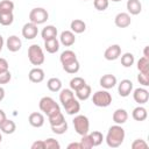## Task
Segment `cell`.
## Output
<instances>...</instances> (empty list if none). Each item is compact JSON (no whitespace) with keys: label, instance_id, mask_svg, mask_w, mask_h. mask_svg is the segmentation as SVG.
<instances>
[{"label":"cell","instance_id":"52a82bcc","mask_svg":"<svg viewBox=\"0 0 149 149\" xmlns=\"http://www.w3.org/2000/svg\"><path fill=\"white\" fill-rule=\"evenodd\" d=\"M38 34V28L37 24L33 22H27L22 27V36L26 40H34Z\"/></svg>","mask_w":149,"mask_h":149},{"label":"cell","instance_id":"8fae6325","mask_svg":"<svg viewBox=\"0 0 149 149\" xmlns=\"http://www.w3.org/2000/svg\"><path fill=\"white\" fill-rule=\"evenodd\" d=\"M99 84L102 88L105 90H109V88H113L116 84H118V80H116V77L114 74H111V73H107V74H104L100 80H99Z\"/></svg>","mask_w":149,"mask_h":149},{"label":"cell","instance_id":"836d02e7","mask_svg":"<svg viewBox=\"0 0 149 149\" xmlns=\"http://www.w3.org/2000/svg\"><path fill=\"white\" fill-rule=\"evenodd\" d=\"M50 127H51L52 133H55L57 135H62V134H64L68 130V122L64 120L63 122L57 123V125H54V126H50Z\"/></svg>","mask_w":149,"mask_h":149},{"label":"cell","instance_id":"d4e9b609","mask_svg":"<svg viewBox=\"0 0 149 149\" xmlns=\"http://www.w3.org/2000/svg\"><path fill=\"white\" fill-rule=\"evenodd\" d=\"M44 49L47 50V52L49 54H55L59 50V41L55 37V38H50L44 41Z\"/></svg>","mask_w":149,"mask_h":149},{"label":"cell","instance_id":"5b68a950","mask_svg":"<svg viewBox=\"0 0 149 149\" xmlns=\"http://www.w3.org/2000/svg\"><path fill=\"white\" fill-rule=\"evenodd\" d=\"M92 102L97 107H107L112 102V95L107 90H100L93 93Z\"/></svg>","mask_w":149,"mask_h":149},{"label":"cell","instance_id":"5bb4252c","mask_svg":"<svg viewBox=\"0 0 149 149\" xmlns=\"http://www.w3.org/2000/svg\"><path fill=\"white\" fill-rule=\"evenodd\" d=\"M44 121H45L44 115H43L42 113H40V112H33V113H30L29 116H28V122H29V125L33 126V127H35V128L42 127V126L44 125Z\"/></svg>","mask_w":149,"mask_h":149},{"label":"cell","instance_id":"74e56055","mask_svg":"<svg viewBox=\"0 0 149 149\" xmlns=\"http://www.w3.org/2000/svg\"><path fill=\"white\" fill-rule=\"evenodd\" d=\"M108 5H109V0H94L93 1L94 8L97 10H99V12L106 10L108 8Z\"/></svg>","mask_w":149,"mask_h":149},{"label":"cell","instance_id":"f5cc1de1","mask_svg":"<svg viewBox=\"0 0 149 149\" xmlns=\"http://www.w3.org/2000/svg\"><path fill=\"white\" fill-rule=\"evenodd\" d=\"M1 141H2V135H1V133H0V143H1Z\"/></svg>","mask_w":149,"mask_h":149},{"label":"cell","instance_id":"7a4b0ae2","mask_svg":"<svg viewBox=\"0 0 149 149\" xmlns=\"http://www.w3.org/2000/svg\"><path fill=\"white\" fill-rule=\"evenodd\" d=\"M28 59L33 65H42L45 61L44 52L38 44H31L28 48Z\"/></svg>","mask_w":149,"mask_h":149},{"label":"cell","instance_id":"f6af8a7d","mask_svg":"<svg viewBox=\"0 0 149 149\" xmlns=\"http://www.w3.org/2000/svg\"><path fill=\"white\" fill-rule=\"evenodd\" d=\"M31 149H45V146H44V141H35L33 144H31Z\"/></svg>","mask_w":149,"mask_h":149},{"label":"cell","instance_id":"ba28073f","mask_svg":"<svg viewBox=\"0 0 149 149\" xmlns=\"http://www.w3.org/2000/svg\"><path fill=\"white\" fill-rule=\"evenodd\" d=\"M121 56V47L119 44H112L109 45L105 52H104V57L107 61H115Z\"/></svg>","mask_w":149,"mask_h":149},{"label":"cell","instance_id":"4fadbf2b","mask_svg":"<svg viewBox=\"0 0 149 149\" xmlns=\"http://www.w3.org/2000/svg\"><path fill=\"white\" fill-rule=\"evenodd\" d=\"M6 47H7V49H8L10 52H16V51H19V50L21 49V47H22V41L20 40L19 36L12 35V36H9V37L7 38V41H6Z\"/></svg>","mask_w":149,"mask_h":149},{"label":"cell","instance_id":"d6a6232c","mask_svg":"<svg viewBox=\"0 0 149 149\" xmlns=\"http://www.w3.org/2000/svg\"><path fill=\"white\" fill-rule=\"evenodd\" d=\"M79 68H80V64H79L78 59L74 61V62H72V63H69L66 65H63V70L65 72H68V73H71V74L77 73L79 71Z\"/></svg>","mask_w":149,"mask_h":149},{"label":"cell","instance_id":"bcb514c9","mask_svg":"<svg viewBox=\"0 0 149 149\" xmlns=\"http://www.w3.org/2000/svg\"><path fill=\"white\" fill-rule=\"evenodd\" d=\"M68 149H83L80 142H72L68 146Z\"/></svg>","mask_w":149,"mask_h":149},{"label":"cell","instance_id":"9c48e42d","mask_svg":"<svg viewBox=\"0 0 149 149\" xmlns=\"http://www.w3.org/2000/svg\"><path fill=\"white\" fill-rule=\"evenodd\" d=\"M133 91V81L129 79H122L119 84H118V93L120 94V97H128Z\"/></svg>","mask_w":149,"mask_h":149},{"label":"cell","instance_id":"cb8c5ba5","mask_svg":"<svg viewBox=\"0 0 149 149\" xmlns=\"http://www.w3.org/2000/svg\"><path fill=\"white\" fill-rule=\"evenodd\" d=\"M132 116L135 121H144L148 118V112L143 106H137L133 109Z\"/></svg>","mask_w":149,"mask_h":149},{"label":"cell","instance_id":"7402d4cb","mask_svg":"<svg viewBox=\"0 0 149 149\" xmlns=\"http://www.w3.org/2000/svg\"><path fill=\"white\" fill-rule=\"evenodd\" d=\"M70 28H71V31L74 33V34H81L86 30V23L80 20V19H74L71 21L70 23Z\"/></svg>","mask_w":149,"mask_h":149},{"label":"cell","instance_id":"2e32d148","mask_svg":"<svg viewBox=\"0 0 149 149\" xmlns=\"http://www.w3.org/2000/svg\"><path fill=\"white\" fill-rule=\"evenodd\" d=\"M63 107H64L66 114H69V115H74V114H77V113L80 111V102H79L78 99L73 98V99H71L69 102H66Z\"/></svg>","mask_w":149,"mask_h":149},{"label":"cell","instance_id":"44dd1931","mask_svg":"<svg viewBox=\"0 0 149 149\" xmlns=\"http://www.w3.org/2000/svg\"><path fill=\"white\" fill-rule=\"evenodd\" d=\"M57 33H58V31H57V28H56L55 26H52V24H49V26H45V27L42 29L41 36H42V38H43L44 41H47V40L57 37Z\"/></svg>","mask_w":149,"mask_h":149},{"label":"cell","instance_id":"c3c4849f","mask_svg":"<svg viewBox=\"0 0 149 149\" xmlns=\"http://www.w3.org/2000/svg\"><path fill=\"white\" fill-rule=\"evenodd\" d=\"M3 98H5V90L0 86V101H2Z\"/></svg>","mask_w":149,"mask_h":149},{"label":"cell","instance_id":"e0dca14e","mask_svg":"<svg viewBox=\"0 0 149 149\" xmlns=\"http://www.w3.org/2000/svg\"><path fill=\"white\" fill-rule=\"evenodd\" d=\"M28 77H29V80L31 81V83H41V81H43L44 80V77H45V74H44V71L41 69V68H34V69H31L30 71H29V74H28Z\"/></svg>","mask_w":149,"mask_h":149},{"label":"cell","instance_id":"ab89813d","mask_svg":"<svg viewBox=\"0 0 149 149\" xmlns=\"http://www.w3.org/2000/svg\"><path fill=\"white\" fill-rule=\"evenodd\" d=\"M80 144H81L83 149H91V148H93V144H92V141H91V137H90L88 133L81 136Z\"/></svg>","mask_w":149,"mask_h":149},{"label":"cell","instance_id":"6da1fadb","mask_svg":"<svg viewBox=\"0 0 149 149\" xmlns=\"http://www.w3.org/2000/svg\"><path fill=\"white\" fill-rule=\"evenodd\" d=\"M125 136H126L125 129L121 127V125L115 123L114 126L109 127L105 140H106V143L109 148H118L123 143Z\"/></svg>","mask_w":149,"mask_h":149},{"label":"cell","instance_id":"484cf974","mask_svg":"<svg viewBox=\"0 0 149 149\" xmlns=\"http://www.w3.org/2000/svg\"><path fill=\"white\" fill-rule=\"evenodd\" d=\"M0 130L3 133V134H13L15 130H16V125L13 120H8L6 119L1 125H0Z\"/></svg>","mask_w":149,"mask_h":149},{"label":"cell","instance_id":"d6986e66","mask_svg":"<svg viewBox=\"0 0 149 149\" xmlns=\"http://www.w3.org/2000/svg\"><path fill=\"white\" fill-rule=\"evenodd\" d=\"M74 92H76V97H77V99L80 100V101H85V100H87V99L91 97V93H92V91H91V86L87 85V84H84L83 86H80V87H79L78 90H76Z\"/></svg>","mask_w":149,"mask_h":149},{"label":"cell","instance_id":"b9f144b4","mask_svg":"<svg viewBox=\"0 0 149 149\" xmlns=\"http://www.w3.org/2000/svg\"><path fill=\"white\" fill-rule=\"evenodd\" d=\"M10 79H12V74H10L9 70L6 71V72H3V73H1V74H0V85H1V84H7V83H9Z\"/></svg>","mask_w":149,"mask_h":149},{"label":"cell","instance_id":"8992f818","mask_svg":"<svg viewBox=\"0 0 149 149\" xmlns=\"http://www.w3.org/2000/svg\"><path fill=\"white\" fill-rule=\"evenodd\" d=\"M48 19H49V14H48L47 9H44L42 7L33 8L29 12V20H30V22H33L35 24H42Z\"/></svg>","mask_w":149,"mask_h":149},{"label":"cell","instance_id":"f35d334b","mask_svg":"<svg viewBox=\"0 0 149 149\" xmlns=\"http://www.w3.org/2000/svg\"><path fill=\"white\" fill-rule=\"evenodd\" d=\"M44 146H45V149H59L61 148V144L57 140L52 139V137H49L44 141Z\"/></svg>","mask_w":149,"mask_h":149},{"label":"cell","instance_id":"60d3db41","mask_svg":"<svg viewBox=\"0 0 149 149\" xmlns=\"http://www.w3.org/2000/svg\"><path fill=\"white\" fill-rule=\"evenodd\" d=\"M132 148L133 149H147L148 148V143L142 139H136L132 143Z\"/></svg>","mask_w":149,"mask_h":149},{"label":"cell","instance_id":"e575fe53","mask_svg":"<svg viewBox=\"0 0 149 149\" xmlns=\"http://www.w3.org/2000/svg\"><path fill=\"white\" fill-rule=\"evenodd\" d=\"M14 2L10 0H2L0 1V13H13Z\"/></svg>","mask_w":149,"mask_h":149},{"label":"cell","instance_id":"4dcf8cb0","mask_svg":"<svg viewBox=\"0 0 149 149\" xmlns=\"http://www.w3.org/2000/svg\"><path fill=\"white\" fill-rule=\"evenodd\" d=\"M48 120H49L50 126H54V125H57V123L63 122V121L65 120V118H64L63 113H62L61 111H58V112H56V113H54V114H50V115L48 116Z\"/></svg>","mask_w":149,"mask_h":149},{"label":"cell","instance_id":"f546056e","mask_svg":"<svg viewBox=\"0 0 149 149\" xmlns=\"http://www.w3.org/2000/svg\"><path fill=\"white\" fill-rule=\"evenodd\" d=\"M90 137H91V141H92V144L93 147H98L102 143V140H104V135L99 130H93L91 133H88Z\"/></svg>","mask_w":149,"mask_h":149},{"label":"cell","instance_id":"d590c367","mask_svg":"<svg viewBox=\"0 0 149 149\" xmlns=\"http://www.w3.org/2000/svg\"><path fill=\"white\" fill-rule=\"evenodd\" d=\"M14 21L13 13H0V24L1 26H10Z\"/></svg>","mask_w":149,"mask_h":149},{"label":"cell","instance_id":"83f0119b","mask_svg":"<svg viewBox=\"0 0 149 149\" xmlns=\"http://www.w3.org/2000/svg\"><path fill=\"white\" fill-rule=\"evenodd\" d=\"M74 98V93L71 88H63L61 90V93H59V101L61 104L64 106L66 102H69L71 99Z\"/></svg>","mask_w":149,"mask_h":149},{"label":"cell","instance_id":"db71d44e","mask_svg":"<svg viewBox=\"0 0 149 149\" xmlns=\"http://www.w3.org/2000/svg\"><path fill=\"white\" fill-rule=\"evenodd\" d=\"M84 1H87V0H84Z\"/></svg>","mask_w":149,"mask_h":149},{"label":"cell","instance_id":"603a6c76","mask_svg":"<svg viewBox=\"0 0 149 149\" xmlns=\"http://www.w3.org/2000/svg\"><path fill=\"white\" fill-rule=\"evenodd\" d=\"M59 61H61L62 65H66L69 63L77 61V56H76L74 51H72V50H64L59 56Z\"/></svg>","mask_w":149,"mask_h":149},{"label":"cell","instance_id":"30bf717a","mask_svg":"<svg viewBox=\"0 0 149 149\" xmlns=\"http://www.w3.org/2000/svg\"><path fill=\"white\" fill-rule=\"evenodd\" d=\"M114 23L116 27L119 28H127L128 26H130L132 23V19H130V15L128 13H125V12H121L119 14L115 15L114 17Z\"/></svg>","mask_w":149,"mask_h":149},{"label":"cell","instance_id":"ac0fdd59","mask_svg":"<svg viewBox=\"0 0 149 149\" xmlns=\"http://www.w3.org/2000/svg\"><path fill=\"white\" fill-rule=\"evenodd\" d=\"M112 119L113 121L116 123V125H123L127 120H128V113L126 109L123 108H118L113 112V115H112Z\"/></svg>","mask_w":149,"mask_h":149},{"label":"cell","instance_id":"277c9868","mask_svg":"<svg viewBox=\"0 0 149 149\" xmlns=\"http://www.w3.org/2000/svg\"><path fill=\"white\" fill-rule=\"evenodd\" d=\"M72 123H73L76 133L79 134L80 136H83L90 132V121L86 115H83V114L76 115L72 120Z\"/></svg>","mask_w":149,"mask_h":149},{"label":"cell","instance_id":"f907efd6","mask_svg":"<svg viewBox=\"0 0 149 149\" xmlns=\"http://www.w3.org/2000/svg\"><path fill=\"white\" fill-rule=\"evenodd\" d=\"M3 43H5V41H3V37L0 35V52H1L2 48H3Z\"/></svg>","mask_w":149,"mask_h":149},{"label":"cell","instance_id":"8d00e7d4","mask_svg":"<svg viewBox=\"0 0 149 149\" xmlns=\"http://www.w3.org/2000/svg\"><path fill=\"white\" fill-rule=\"evenodd\" d=\"M84 84H86V81H85L84 78H81V77H74V78H72V79L70 80V88H71L72 91H76V90H78L80 86H83Z\"/></svg>","mask_w":149,"mask_h":149},{"label":"cell","instance_id":"9a60e30c","mask_svg":"<svg viewBox=\"0 0 149 149\" xmlns=\"http://www.w3.org/2000/svg\"><path fill=\"white\" fill-rule=\"evenodd\" d=\"M76 42V36L74 33L71 30H64L59 35V43H62L64 47H71Z\"/></svg>","mask_w":149,"mask_h":149},{"label":"cell","instance_id":"4316f807","mask_svg":"<svg viewBox=\"0 0 149 149\" xmlns=\"http://www.w3.org/2000/svg\"><path fill=\"white\" fill-rule=\"evenodd\" d=\"M137 70L140 73L149 76V58H147L144 56L141 57L137 61Z\"/></svg>","mask_w":149,"mask_h":149},{"label":"cell","instance_id":"3957f363","mask_svg":"<svg viewBox=\"0 0 149 149\" xmlns=\"http://www.w3.org/2000/svg\"><path fill=\"white\" fill-rule=\"evenodd\" d=\"M38 107H40L41 112L47 114V116H49L50 114H54V113L61 111L59 105L51 97H43V98H41V100L38 102Z\"/></svg>","mask_w":149,"mask_h":149},{"label":"cell","instance_id":"816d5d0a","mask_svg":"<svg viewBox=\"0 0 149 149\" xmlns=\"http://www.w3.org/2000/svg\"><path fill=\"white\" fill-rule=\"evenodd\" d=\"M109 1H113V2H119V1H121V0H109Z\"/></svg>","mask_w":149,"mask_h":149},{"label":"cell","instance_id":"681fc988","mask_svg":"<svg viewBox=\"0 0 149 149\" xmlns=\"http://www.w3.org/2000/svg\"><path fill=\"white\" fill-rule=\"evenodd\" d=\"M148 49H149V47H144V50H143V56H144V57H147V58H149Z\"/></svg>","mask_w":149,"mask_h":149},{"label":"cell","instance_id":"1f68e13d","mask_svg":"<svg viewBox=\"0 0 149 149\" xmlns=\"http://www.w3.org/2000/svg\"><path fill=\"white\" fill-rule=\"evenodd\" d=\"M134 62H135V58L132 52H125L121 56V64L125 68H130L134 64Z\"/></svg>","mask_w":149,"mask_h":149},{"label":"cell","instance_id":"f1b7e54d","mask_svg":"<svg viewBox=\"0 0 149 149\" xmlns=\"http://www.w3.org/2000/svg\"><path fill=\"white\" fill-rule=\"evenodd\" d=\"M47 86L51 92H58L62 90V81L59 78L52 77L47 81Z\"/></svg>","mask_w":149,"mask_h":149},{"label":"cell","instance_id":"7dc6e473","mask_svg":"<svg viewBox=\"0 0 149 149\" xmlns=\"http://www.w3.org/2000/svg\"><path fill=\"white\" fill-rule=\"evenodd\" d=\"M6 119H7V116H6V113H5L2 109H0V125H1V123H2V122L6 120Z\"/></svg>","mask_w":149,"mask_h":149},{"label":"cell","instance_id":"ee69618b","mask_svg":"<svg viewBox=\"0 0 149 149\" xmlns=\"http://www.w3.org/2000/svg\"><path fill=\"white\" fill-rule=\"evenodd\" d=\"M8 62L5 59V58H1L0 57V74L1 73H3V72H6V71H8Z\"/></svg>","mask_w":149,"mask_h":149},{"label":"cell","instance_id":"ffe728a7","mask_svg":"<svg viewBox=\"0 0 149 149\" xmlns=\"http://www.w3.org/2000/svg\"><path fill=\"white\" fill-rule=\"evenodd\" d=\"M126 7L128 10V14H132V15H137L142 10V3L140 0H128L126 3Z\"/></svg>","mask_w":149,"mask_h":149},{"label":"cell","instance_id":"7c38bea8","mask_svg":"<svg viewBox=\"0 0 149 149\" xmlns=\"http://www.w3.org/2000/svg\"><path fill=\"white\" fill-rule=\"evenodd\" d=\"M133 98L137 104L143 105L149 100V92L143 87H137L133 92Z\"/></svg>","mask_w":149,"mask_h":149},{"label":"cell","instance_id":"7bdbcfd3","mask_svg":"<svg viewBox=\"0 0 149 149\" xmlns=\"http://www.w3.org/2000/svg\"><path fill=\"white\" fill-rule=\"evenodd\" d=\"M137 81L143 85V86H149V76H146V74H142L139 72L137 74Z\"/></svg>","mask_w":149,"mask_h":149}]
</instances>
